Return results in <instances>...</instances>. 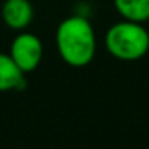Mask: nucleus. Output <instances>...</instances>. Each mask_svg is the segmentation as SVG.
<instances>
[{"label":"nucleus","instance_id":"obj_1","mask_svg":"<svg viewBox=\"0 0 149 149\" xmlns=\"http://www.w3.org/2000/svg\"><path fill=\"white\" fill-rule=\"evenodd\" d=\"M56 48L66 64L84 68L96 53V37L93 26L84 16H69L56 29Z\"/></svg>","mask_w":149,"mask_h":149},{"label":"nucleus","instance_id":"obj_2","mask_svg":"<svg viewBox=\"0 0 149 149\" xmlns=\"http://www.w3.org/2000/svg\"><path fill=\"white\" fill-rule=\"evenodd\" d=\"M104 43L114 58L120 61H136L149 52V32L141 23L123 19L107 29Z\"/></svg>","mask_w":149,"mask_h":149},{"label":"nucleus","instance_id":"obj_3","mask_svg":"<svg viewBox=\"0 0 149 149\" xmlns=\"http://www.w3.org/2000/svg\"><path fill=\"white\" fill-rule=\"evenodd\" d=\"M10 56L24 74H29L39 68L40 61L43 58L42 40L36 34L21 31L11 42Z\"/></svg>","mask_w":149,"mask_h":149},{"label":"nucleus","instance_id":"obj_4","mask_svg":"<svg viewBox=\"0 0 149 149\" xmlns=\"http://www.w3.org/2000/svg\"><path fill=\"white\" fill-rule=\"evenodd\" d=\"M2 19L13 31H24L34 19V8L29 0H5L2 5Z\"/></svg>","mask_w":149,"mask_h":149},{"label":"nucleus","instance_id":"obj_5","mask_svg":"<svg viewBox=\"0 0 149 149\" xmlns=\"http://www.w3.org/2000/svg\"><path fill=\"white\" fill-rule=\"evenodd\" d=\"M24 72L18 68L10 53H0V91L23 90L26 87Z\"/></svg>","mask_w":149,"mask_h":149},{"label":"nucleus","instance_id":"obj_6","mask_svg":"<svg viewBox=\"0 0 149 149\" xmlns=\"http://www.w3.org/2000/svg\"><path fill=\"white\" fill-rule=\"evenodd\" d=\"M114 7L127 21L143 24L149 19V0H114Z\"/></svg>","mask_w":149,"mask_h":149}]
</instances>
